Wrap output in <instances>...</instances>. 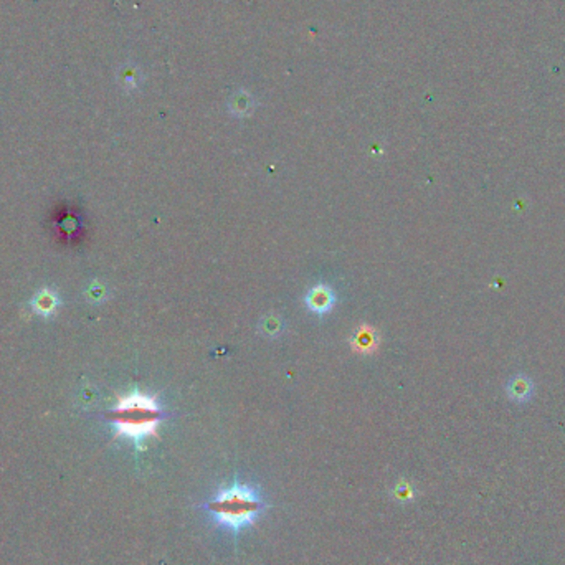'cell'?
I'll return each mask as SVG.
<instances>
[{
    "instance_id": "6da1fadb",
    "label": "cell",
    "mask_w": 565,
    "mask_h": 565,
    "mask_svg": "<svg viewBox=\"0 0 565 565\" xmlns=\"http://www.w3.org/2000/svg\"><path fill=\"white\" fill-rule=\"evenodd\" d=\"M202 508L221 528L240 533L260 518L267 504L253 487L235 482L217 492V496L202 504Z\"/></svg>"
},
{
    "instance_id": "7a4b0ae2",
    "label": "cell",
    "mask_w": 565,
    "mask_h": 565,
    "mask_svg": "<svg viewBox=\"0 0 565 565\" xmlns=\"http://www.w3.org/2000/svg\"><path fill=\"white\" fill-rule=\"evenodd\" d=\"M162 417V408L156 399L141 392H134L119 399L116 407L109 412L116 433L133 439L136 445L151 435H156Z\"/></svg>"
},
{
    "instance_id": "3957f363",
    "label": "cell",
    "mask_w": 565,
    "mask_h": 565,
    "mask_svg": "<svg viewBox=\"0 0 565 565\" xmlns=\"http://www.w3.org/2000/svg\"><path fill=\"white\" fill-rule=\"evenodd\" d=\"M506 394L516 403H528L534 395V384L528 375H514L506 384Z\"/></svg>"
},
{
    "instance_id": "277c9868",
    "label": "cell",
    "mask_w": 565,
    "mask_h": 565,
    "mask_svg": "<svg viewBox=\"0 0 565 565\" xmlns=\"http://www.w3.org/2000/svg\"><path fill=\"white\" fill-rule=\"evenodd\" d=\"M332 303H334V294H332L329 288L322 286V284L312 288L311 293L308 294V306L314 312L322 314L329 311L332 308Z\"/></svg>"
},
{
    "instance_id": "5b68a950",
    "label": "cell",
    "mask_w": 565,
    "mask_h": 565,
    "mask_svg": "<svg viewBox=\"0 0 565 565\" xmlns=\"http://www.w3.org/2000/svg\"><path fill=\"white\" fill-rule=\"evenodd\" d=\"M58 306H60V299L50 289H42L32 301V308L42 316H50Z\"/></svg>"
},
{
    "instance_id": "8992f818",
    "label": "cell",
    "mask_w": 565,
    "mask_h": 565,
    "mask_svg": "<svg viewBox=\"0 0 565 565\" xmlns=\"http://www.w3.org/2000/svg\"><path fill=\"white\" fill-rule=\"evenodd\" d=\"M251 106H253V99H251V96L246 93V91L241 90V91H238V93H235L233 96H231L230 108L233 113L245 114L251 109Z\"/></svg>"
}]
</instances>
